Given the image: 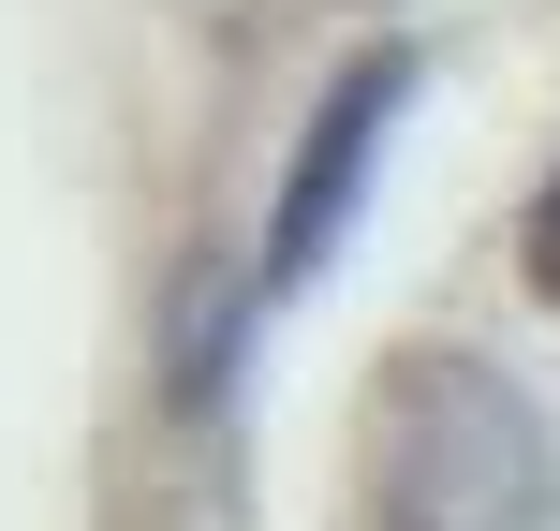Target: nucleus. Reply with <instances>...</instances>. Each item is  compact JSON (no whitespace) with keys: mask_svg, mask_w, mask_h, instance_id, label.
<instances>
[{"mask_svg":"<svg viewBox=\"0 0 560 531\" xmlns=\"http://www.w3.org/2000/svg\"><path fill=\"white\" fill-rule=\"evenodd\" d=\"M354 487H369V531H546L560 458H546V414L487 355L413 339V355H384V384H369Z\"/></svg>","mask_w":560,"mask_h":531,"instance_id":"1","label":"nucleus"},{"mask_svg":"<svg viewBox=\"0 0 560 531\" xmlns=\"http://www.w3.org/2000/svg\"><path fill=\"white\" fill-rule=\"evenodd\" d=\"M398 104H413V45L339 59V89L310 104V134H295V177H280V207H266V296H310V280H325V252L354 236V207H369V163H384Z\"/></svg>","mask_w":560,"mask_h":531,"instance_id":"2","label":"nucleus"},{"mask_svg":"<svg viewBox=\"0 0 560 531\" xmlns=\"http://www.w3.org/2000/svg\"><path fill=\"white\" fill-rule=\"evenodd\" d=\"M516 252H532V296L560 310V177H546V193H532V222H516Z\"/></svg>","mask_w":560,"mask_h":531,"instance_id":"3","label":"nucleus"}]
</instances>
